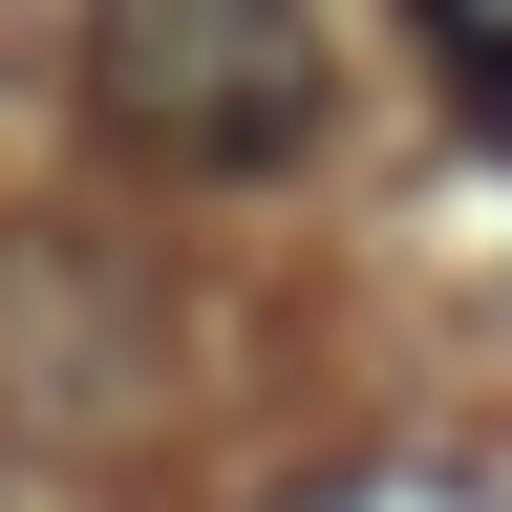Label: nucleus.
Masks as SVG:
<instances>
[{"label":"nucleus","mask_w":512,"mask_h":512,"mask_svg":"<svg viewBox=\"0 0 512 512\" xmlns=\"http://www.w3.org/2000/svg\"><path fill=\"white\" fill-rule=\"evenodd\" d=\"M299 512H512V470H342V491H299Z\"/></svg>","instance_id":"f03ea898"},{"label":"nucleus","mask_w":512,"mask_h":512,"mask_svg":"<svg viewBox=\"0 0 512 512\" xmlns=\"http://www.w3.org/2000/svg\"><path fill=\"white\" fill-rule=\"evenodd\" d=\"M86 107L192 192H256L320 150L342 64H320V0H86Z\"/></svg>","instance_id":"f257e3e1"}]
</instances>
